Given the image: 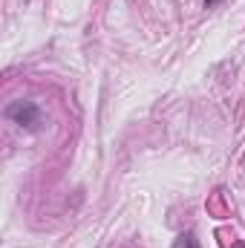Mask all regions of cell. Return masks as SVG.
<instances>
[{
  "label": "cell",
  "instance_id": "obj_1",
  "mask_svg": "<svg viewBox=\"0 0 245 248\" xmlns=\"http://www.w3.org/2000/svg\"><path fill=\"white\" fill-rule=\"evenodd\" d=\"M3 116H6V122L17 124L26 133H38L44 127V113H41V107L35 101H23V98L20 101H12V104H6Z\"/></svg>",
  "mask_w": 245,
  "mask_h": 248
},
{
  "label": "cell",
  "instance_id": "obj_2",
  "mask_svg": "<svg viewBox=\"0 0 245 248\" xmlns=\"http://www.w3.org/2000/svg\"><path fill=\"white\" fill-rule=\"evenodd\" d=\"M173 248H202V246H199V240L193 237V231H187V234H179V237H176Z\"/></svg>",
  "mask_w": 245,
  "mask_h": 248
},
{
  "label": "cell",
  "instance_id": "obj_3",
  "mask_svg": "<svg viewBox=\"0 0 245 248\" xmlns=\"http://www.w3.org/2000/svg\"><path fill=\"white\" fill-rule=\"evenodd\" d=\"M216 3H219V0H202V6H205V9H211V6H216Z\"/></svg>",
  "mask_w": 245,
  "mask_h": 248
}]
</instances>
